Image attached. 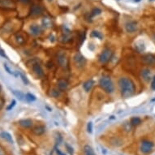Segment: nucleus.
Segmentation results:
<instances>
[{"label": "nucleus", "mask_w": 155, "mask_h": 155, "mask_svg": "<svg viewBox=\"0 0 155 155\" xmlns=\"http://www.w3.org/2000/svg\"><path fill=\"white\" fill-rule=\"evenodd\" d=\"M118 84H119V87L120 89L121 96L123 98L132 97L135 94V91H136L135 85H134L133 81L129 78L122 77L119 80Z\"/></svg>", "instance_id": "obj_1"}, {"label": "nucleus", "mask_w": 155, "mask_h": 155, "mask_svg": "<svg viewBox=\"0 0 155 155\" xmlns=\"http://www.w3.org/2000/svg\"><path fill=\"white\" fill-rule=\"evenodd\" d=\"M99 85L103 90L108 94H111L115 90V86H114V84L112 82L111 79L107 76L101 77L99 80Z\"/></svg>", "instance_id": "obj_2"}, {"label": "nucleus", "mask_w": 155, "mask_h": 155, "mask_svg": "<svg viewBox=\"0 0 155 155\" xmlns=\"http://www.w3.org/2000/svg\"><path fill=\"white\" fill-rule=\"evenodd\" d=\"M154 147V144L150 141L148 140H144L141 141V145H140V150L143 154H150Z\"/></svg>", "instance_id": "obj_3"}, {"label": "nucleus", "mask_w": 155, "mask_h": 155, "mask_svg": "<svg viewBox=\"0 0 155 155\" xmlns=\"http://www.w3.org/2000/svg\"><path fill=\"white\" fill-rule=\"evenodd\" d=\"M112 55H113V52H112L111 50H110V49H106V50L102 51L101 54L99 55L98 60H99V62L101 63H106L111 58Z\"/></svg>", "instance_id": "obj_4"}, {"label": "nucleus", "mask_w": 155, "mask_h": 155, "mask_svg": "<svg viewBox=\"0 0 155 155\" xmlns=\"http://www.w3.org/2000/svg\"><path fill=\"white\" fill-rule=\"evenodd\" d=\"M74 63L76 66L78 68H84V66L85 65V63H86V60L82 54L77 53L74 55Z\"/></svg>", "instance_id": "obj_5"}, {"label": "nucleus", "mask_w": 155, "mask_h": 155, "mask_svg": "<svg viewBox=\"0 0 155 155\" xmlns=\"http://www.w3.org/2000/svg\"><path fill=\"white\" fill-rule=\"evenodd\" d=\"M125 29H126L127 32H129V33H133V32H137V29H138L137 23L133 20L128 21L125 25Z\"/></svg>", "instance_id": "obj_6"}, {"label": "nucleus", "mask_w": 155, "mask_h": 155, "mask_svg": "<svg viewBox=\"0 0 155 155\" xmlns=\"http://www.w3.org/2000/svg\"><path fill=\"white\" fill-rule=\"evenodd\" d=\"M32 71L36 74V76L39 78H42L44 76L43 70H42V68L39 63H34L32 65Z\"/></svg>", "instance_id": "obj_7"}, {"label": "nucleus", "mask_w": 155, "mask_h": 155, "mask_svg": "<svg viewBox=\"0 0 155 155\" xmlns=\"http://www.w3.org/2000/svg\"><path fill=\"white\" fill-rule=\"evenodd\" d=\"M58 64L61 67H66L68 65V58L66 56V54L63 53H60L58 55Z\"/></svg>", "instance_id": "obj_8"}, {"label": "nucleus", "mask_w": 155, "mask_h": 155, "mask_svg": "<svg viewBox=\"0 0 155 155\" xmlns=\"http://www.w3.org/2000/svg\"><path fill=\"white\" fill-rule=\"evenodd\" d=\"M43 12V8L39 5H34L31 8V15L32 16H39Z\"/></svg>", "instance_id": "obj_9"}, {"label": "nucleus", "mask_w": 155, "mask_h": 155, "mask_svg": "<svg viewBox=\"0 0 155 155\" xmlns=\"http://www.w3.org/2000/svg\"><path fill=\"white\" fill-rule=\"evenodd\" d=\"M143 60L146 63L149 65H153L155 63V56L153 54H146L143 57Z\"/></svg>", "instance_id": "obj_10"}, {"label": "nucleus", "mask_w": 155, "mask_h": 155, "mask_svg": "<svg viewBox=\"0 0 155 155\" xmlns=\"http://www.w3.org/2000/svg\"><path fill=\"white\" fill-rule=\"evenodd\" d=\"M29 30H30V32L34 36L39 35L42 32V29L40 28V26H38L37 25H32L29 27Z\"/></svg>", "instance_id": "obj_11"}, {"label": "nucleus", "mask_w": 155, "mask_h": 155, "mask_svg": "<svg viewBox=\"0 0 155 155\" xmlns=\"http://www.w3.org/2000/svg\"><path fill=\"white\" fill-rule=\"evenodd\" d=\"M19 124L25 128H31L32 126V121L29 119H21V120L19 121Z\"/></svg>", "instance_id": "obj_12"}, {"label": "nucleus", "mask_w": 155, "mask_h": 155, "mask_svg": "<svg viewBox=\"0 0 155 155\" xmlns=\"http://www.w3.org/2000/svg\"><path fill=\"white\" fill-rule=\"evenodd\" d=\"M58 88L60 90H66L68 86V81L64 79H59L58 80Z\"/></svg>", "instance_id": "obj_13"}, {"label": "nucleus", "mask_w": 155, "mask_h": 155, "mask_svg": "<svg viewBox=\"0 0 155 155\" xmlns=\"http://www.w3.org/2000/svg\"><path fill=\"white\" fill-rule=\"evenodd\" d=\"M0 137L3 138L4 140H5V141H7V142L11 143V144L13 143V139H12L11 135L10 133L7 132H1V133H0Z\"/></svg>", "instance_id": "obj_14"}, {"label": "nucleus", "mask_w": 155, "mask_h": 155, "mask_svg": "<svg viewBox=\"0 0 155 155\" xmlns=\"http://www.w3.org/2000/svg\"><path fill=\"white\" fill-rule=\"evenodd\" d=\"M141 76L144 80V81L148 82L149 81V80L151 78V76H150V71L149 69H144L142 72H141Z\"/></svg>", "instance_id": "obj_15"}, {"label": "nucleus", "mask_w": 155, "mask_h": 155, "mask_svg": "<svg viewBox=\"0 0 155 155\" xmlns=\"http://www.w3.org/2000/svg\"><path fill=\"white\" fill-rule=\"evenodd\" d=\"M45 127L44 126H37L36 128H34L32 130V132L37 135V136H40L42 135L45 132Z\"/></svg>", "instance_id": "obj_16"}, {"label": "nucleus", "mask_w": 155, "mask_h": 155, "mask_svg": "<svg viewBox=\"0 0 155 155\" xmlns=\"http://www.w3.org/2000/svg\"><path fill=\"white\" fill-rule=\"evenodd\" d=\"M94 80H88L83 85V88L85 92H89L91 90V89L94 86Z\"/></svg>", "instance_id": "obj_17"}, {"label": "nucleus", "mask_w": 155, "mask_h": 155, "mask_svg": "<svg viewBox=\"0 0 155 155\" xmlns=\"http://www.w3.org/2000/svg\"><path fill=\"white\" fill-rule=\"evenodd\" d=\"M84 154L85 155H96L95 152L94 151L93 148L91 147L90 145H85L84 147Z\"/></svg>", "instance_id": "obj_18"}, {"label": "nucleus", "mask_w": 155, "mask_h": 155, "mask_svg": "<svg viewBox=\"0 0 155 155\" xmlns=\"http://www.w3.org/2000/svg\"><path fill=\"white\" fill-rule=\"evenodd\" d=\"M0 6L4 7H13V4L9 0H0Z\"/></svg>", "instance_id": "obj_19"}, {"label": "nucleus", "mask_w": 155, "mask_h": 155, "mask_svg": "<svg viewBox=\"0 0 155 155\" xmlns=\"http://www.w3.org/2000/svg\"><path fill=\"white\" fill-rule=\"evenodd\" d=\"M130 123H131V124L132 126H138L139 124L141 123V119L139 117H133V118L131 119Z\"/></svg>", "instance_id": "obj_20"}, {"label": "nucleus", "mask_w": 155, "mask_h": 155, "mask_svg": "<svg viewBox=\"0 0 155 155\" xmlns=\"http://www.w3.org/2000/svg\"><path fill=\"white\" fill-rule=\"evenodd\" d=\"M15 39H16V42H17L19 45H22V44L25 42V38H24L20 34H17V35L16 36V37H15Z\"/></svg>", "instance_id": "obj_21"}, {"label": "nucleus", "mask_w": 155, "mask_h": 155, "mask_svg": "<svg viewBox=\"0 0 155 155\" xmlns=\"http://www.w3.org/2000/svg\"><path fill=\"white\" fill-rule=\"evenodd\" d=\"M13 94H15V96H16V97H18L20 100H24L25 98V96L24 95V94H22L21 92H20V91H16V90H13Z\"/></svg>", "instance_id": "obj_22"}, {"label": "nucleus", "mask_w": 155, "mask_h": 155, "mask_svg": "<svg viewBox=\"0 0 155 155\" xmlns=\"http://www.w3.org/2000/svg\"><path fill=\"white\" fill-rule=\"evenodd\" d=\"M101 13V10L100 8H94L91 11V16H97V15H100Z\"/></svg>", "instance_id": "obj_23"}, {"label": "nucleus", "mask_w": 155, "mask_h": 155, "mask_svg": "<svg viewBox=\"0 0 155 155\" xmlns=\"http://www.w3.org/2000/svg\"><path fill=\"white\" fill-rule=\"evenodd\" d=\"M25 99L29 101H35L37 98L36 97H35L34 95H32V94H27L25 95Z\"/></svg>", "instance_id": "obj_24"}, {"label": "nucleus", "mask_w": 155, "mask_h": 155, "mask_svg": "<svg viewBox=\"0 0 155 155\" xmlns=\"http://www.w3.org/2000/svg\"><path fill=\"white\" fill-rule=\"evenodd\" d=\"M42 23H43V25L45 26L46 28H51V25H52V24H51V20L50 19H44Z\"/></svg>", "instance_id": "obj_25"}, {"label": "nucleus", "mask_w": 155, "mask_h": 155, "mask_svg": "<svg viewBox=\"0 0 155 155\" xmlns=\"http://www.w3.org/2000/svg\"><path fill=\"white\" fill-rule=\"evenodd\" d=\"M51 96L52 97H58L60 96V91L58 90V89H52L51 90Z\"/></svg>", "instance_id": "obj_26"}, {"label": "nucleus", "mask_w": 155, "mask_h": 155, "mask_svg": "<svg viewBox=\"0 0 155 155\" xmlns=\"http://www.w3.org/2000/svg\"><path fill=\"white\" fill-rule=\"evenodd\" d=\"M92 37H97V38H99V39H101L102 38V36H101V34L99 32H97V31H93L92 32Z\"/></svg>", "instance_id": "obj_27"}, {"label": "nucleus", "mask_w": 155, "mask_h": 155, "mask_svg": "<svg viewBox=\"0 0 155 155\" xmlns=\"http://www.w3.org/2000/svg\"><path fill=\"white\" fill-rule=\"evenodd\" d=\"M87 130L89 132V133H92L93 132V123L89 122L88 123V126H87Z\"/></svg>", "instance_id": "obj_28"}, {"label": "nucleus", "mask_w": 155, "mask_h": 155, "mask_svg": "<svg viewBox=\"0 0 155 155\" xmlns=\"http://www.w3.org/2000/svg\"><path fill=\"white\" fill-rule=\"evenodd\" d=\"M16 100H13V101H11V104H10V106H7V111H10V110H11V109L13 108L15 106V105H16Z\"/></svg>", "instance_id": "obj_29"}, {"label": "nucleus", "mask_w": 155, "mask_h": 155, "mask_svg": "<svg viewBox=\"0 0 155 155\" xmlns=\"http://www.w3.org/2000/svg\"><path fill=\"white\" fill-rule=\"evenodd\" d=\"M4 68H5V70H6L9 74H11V75H13V74H14L13 72H11V69L8 68V66H7V64H6V63H4Z\"/></svg>", "instance_id": "obj_30"}, {"label": "nucleus", "mask_w": 155, "mask_h": 155, "mask_svg": "<svg viewBox=\"0 0 155 155\" xmlns=\"http://www.w3.org/2000/svg\"><path fill=\"white\" fill-rule=\"evenodd\" d=\"M151 89L155 90V76L153 78L152 80V83H151Z\"/></svg>", "instance_id": "obj_31"}, {"label": "nucleus", "mask_w": 155, "mask_h": 155, "mask_svg": "<svg viewBox=\"0 0 155 155\" xmlns=\"http://www.w3.org/2000/svg\"><path fill=\"white\" fill-rule=\"evenodd\" d=\"M0 55H1L2 57H4V58H7V55H6V54H5V52H4V50H2V49H0Z\"/></svg>", "instance_id": "obj_32"}, {"label": "nucleus", "mask_w": 155, "mask_h": 155, "mask_svg": "<svg viewBox=\"0 0 155 155\" xmlns=\"http://www.w3.org/2000/svg\"><path fill=\"white\" fill-rule=\"evenodd\" d=\"M21 77H22V80H23V81L25 82V84H28V80L26 79V77L24 75H21Z\"/></svg>", "instance_id": "obj_33"}, {"label": "nucleus", "mask_w": 155, "mask_h": 155, "mask_svg": "<svg viewBox=\"0 0 155 155\" xmlns=\"http://www.w3.org/2000/svg\"><path fill=\"white\" fill-rule=\"evenodd\" d=\"M19 1L23 3V4H28V3L30 2V0H19Z\"/></svg>", "instance_id": "obj_34"}, {"label": "nucleus", "mask_w": 155, "mask_h": 155, "mask_svg": "<svg viewBox=\"0 0 155 155\" xmlns=\"http://www.w3.org/2000/svg\"><path fill=\"white\" fill-rule=\"evenodd\" d=\"M56 151H57V154H58V155H65L64 154H63V153L62 151H60L59 149H57Z\"/></svg>", "instance_id": "obj_35"}, {"label": "nucleus", "mask_w": 155, "mask_h": 155, "mask_svg": "<svg viewBox=\"0 0 155 155\" xmlns=\"http://www.w3.org/2000/svg\"><path fill=\"white\" fill-rule=\"evenodd\" d=\"M0 155H5V154H4V152H3V150H2L1 149H0Z\"/></svg>", "instance_id": "obj_36"}, {"label": "nucleus", "mask_w": 155, "mask_h": 155, "mask_svg": "<svg viewBox=\"0 0 155 155\" xmlns=\"http://www.w3.org/2000/svg\"><path fill=\"white\" fill-rule=\"evenodd\" d=\"M134 1H135V2H137V3H138V2H140L141 0H134Z\"/></svg>", "instance_id": "obj_37"}, {"label": "nucleus", "mask_w": 155, "mask_h": 155, "mask_svg": "<svg viewBox=\"0 0 155 155\" xmlns=\"http://www.w3.org/2000/svg\"><path fill=\"white\" fill-rule=\"evenodd\" d=\"M1 106H2V103H1V101H0V107H1Z\"/></svg>", "instance_id": "obj_38"}, {"label": "nucleus", "mask_w": 155, "mask_h": 155, "mask_svg": "<svg viewBox=\"0 0 155 155\" xmlns=\"http://www.w3.org/2000/svg\"><path fill=\"white\" fill-rule=\"evenodd\" d=\"M48 1H49V2H51V1H53V0H48Z\"/></svg>", "instance_id": "obj_39"}, {"label": "nucleus", "mask_w": 155, "mask_h": 155, "mask_svg": "<svg viewBox=\"0 0 155 155\" xmlns=\"http://www.w3.org/2000/svg\"><path fill=\"white\" fill-rule=\"evenodd\" d=\"M150 1H153V0H150Z\"/></svg>", "instance_id": "obj_40"}]
</instances>
